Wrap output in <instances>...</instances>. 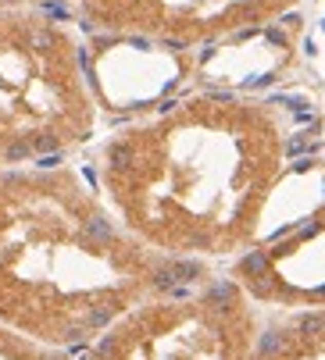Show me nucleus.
I'll use <instances>...</instances> for the list:
<instances>
[]
</instances>
